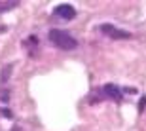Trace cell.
Wrapping results in <instances>:
<instances>
[{"label": "cell", "instance_id": "cell-1", "mask_svg": "<svg viewBox=\"0 0 146 131\" xmlns=\"http://www.w3.org/2000/svg\"><path fill=\"white\" fill-rule=\"evenodd\" d=\"M49 40H51V44H55L61 49H74L78 46L76 38H72L68 33L61 31V29H51L49 31Z\"/></svg>", "mask_w": 146, "mask_h": 131}, {"label": "cell", "instance_id": "cell-2", "mask_svg": "<svg viewBox=\"0 0 146 131\" xmlns=\"http://www.w3.org/2000/svg\"><path fill=\"white\" fill-rule=\"evenodd\" d=\"M101 33L108 34L110 38H114V40H125V38H131V33H127V31H119V29H116L114 25H103V27H101Z\"/></svg>", "mask_w": 146, "mask_h": 131}, {"label": "cell", "instance_id": "cell-3", "mask_svg": "<svg viewBox=\"0 0 146 131\" xmlns=\"http://www.w3.org/2000/svg\"><path fill=\"white\" fill-rule=\"evenodd\" d=\"M103 91L108 99H114V101H121V99H123V91H121L116 84H104Z\"/></svg>", "mask_w": 146, "mask_h": 131}, {"label": "cell", "instance_id": "cell-4", "mask_svg": "<svg viewBox=\"0 0 146 131\" xmlns=\"http://www.w3.org/2000/svg\"><path fill=\"white\" fill-rule=\"evenodd\" d=\"M55 15L63 17V19H74L76 17V10L70 4H61V6L55 8Z\"/></svg>", "mask_w": 146, "mask_h": 131}, {"label": "cell", "instance_id": "cell-5", "mask_svg": "<svg viewBox=\"0 0 146 131\" xmlns=\"http://www.w3.org/2000/svg\"><path fill=\"white\" fill-rule=\"evenodd\" d=\"M0 116H4V118H11V112L8 108H4V110H0Z\"/></svg>", "mask_w": 146, "mask_h": 131}, {"label": "cell", "instance_id": "cell-6", "mask_svg": "<svg viewBox=\"0 0 146 131\" xmlns=\"http://www.w3.org/2000/svg\"><path fill=\"white\" fill-rule=\"evenodd\" d=\"M8 97H10V93H8V91H6V93H2V95H0V101H2V103H8V101H10Z\"/></svg>", "mask_w": 146, "mask_h": 131}, {"label": "cell", "instance_id": "cell-7", "mask_svg": "<svg viewBox=\"0 0 146 131\" xmlns=\"http://www.w3.org/2000/svg\"><path fill=\"white\" fill-rule=\"evenodd\" d=\"M144 106H146V97L142 95L141 97V104H139V110H144Z\"/></svg>", "mask_w": 146, "mask_h": 131}]
</instances>
